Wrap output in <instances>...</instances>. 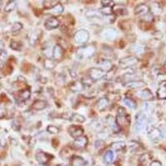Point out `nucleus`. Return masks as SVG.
Listing matches in <instances>:
<instances>
[{
    "mask_svg": "<svg viewBox=\"0 0 166 166\" xmlns=\"http://www.w3.org/2000/svg\"><path fill=\"white\" fill-rule=\"evenodd\" d=\"M89 77L91 78L92 81H96L101 80V78H103L106 76L105 71L102 70L101 68H96V67H92L89 70Z\"/></svg>",
    "mask_w": 166,
    "mask_h": 166,
    "instance_id": "obj_1",
    "label": "nucleus"
},
{
    "mask_svg": "<svg viewBox=\"0 0 166 166\" xmlns=\"http://www.w3.org/2000/svg\"><path fill=\"white\" fill-rule=\"evenodd\" d=\"M88 39H89V32L83 29L77 31L74 35V41L79 44L86 43Z\"/></svg>",
    "mask_w": 166,
    "mask_h": 166,
    "instance_id": "obj_2",
    "label": "nucleus"
},
{
    "mask_svg": "<svg viewBox=\"0 0 166 166\" xmlns=\"http://www.w3.org/2000/svg\"><path fill=\"white\" fill-rule=\"evenodd\" d=\"M138 61L139 60L136 57L129 56V57L121 58L119 61V64L122 68H127V67H131L132 66H135L136 63H138Z\"/></svg>",
    "mask_w": 166,
    "mask_h": 166,
    "instance_id": "obj_3",
    "label": "nucleus"
},
{
    "mask_svg": "<svg viewBox=\"0 0 166 166\" xmlns=\"http://www.w3.org/2000/svg\"><path fill=\"white\" fill-rule=\"evenodd\" d=\"M95 52V48L92 46H88L85 47H81L77 51V54L81 57H89L94 54Z\"/></svg>",
    "mask_w": 166,
    "mask_h": 166,
    "instance_id": "obj_4",
    "label": "nucleus"
},
{
    "mask_svg": "<svg viewBox=\"0 0 166 166\" xmlns=\"http://www.w3.org/2000/svg\"><path fill=\"white\" fill-rule=\"evenodd\" d=\"M59 24H60V22H59V20L57 18H55V17H51V18H47L45 21L44 26H45V28L47 29L52 30V29L57 28L59 27Z\"/></svg>",
    "mask_w": 166,
    "mask_h": 166,
    "instance_id": "obj_5",
    "label": "nucleus"
},
{
    "mask_svg": "<svg viewBox=\"0 0 166 166\" xmlns=\"http://www.w3.org/2000/svg\"><path fill=\"white\" fill-rule=\"evenodd\" d=\"M31 96V91L28 89H23L20 91H18L17 95H16V99L17 101L19 102H23V101H28Z\"/></svg>",
    "mask_w": 166,
    "mask_h": 166,
    "instance_id": "obj_6",
    "label": "nucleus"
},
{
    "mask_svg": "<svg viewBox=\"0 0 166 166\" xmlns=\"http://www.w3.org/2000/svg\"><path fill=\"white\" fill-rule=\"evenodd\" d=\"M131 123V117L128 115L125 116H117L116 125L119 127H127Z\"/></svg>",
    "mask_w": 166,
    "mask_h": 166,
    "instance_id": "obj_7",
    "label": "nucleus"
},
{
    "mask_svg": "<svg viewBox=\"0 0 166 166\" xmlns=\"http://www.w3.org/2000/svg\"><path fill=\"white\" fill-rule=\"evenodd\" d=\"M68 131H69V133L70 135L73 138H78L80 136H83L84 134V130L81 127V126H71L68 128Z\"/></svg>",
    "mask_w": 166,
    "mask_h": 166,
    "instance_id": "obj_8",
    "label": "nucleus"
},
{
    "mask_svg": "<svg viewBox=\"0 0 166 166\" xmlns=\"http://www.w3.org/2000/svg\"><path fill=\"white\" fill-rule=\"evenodd\" d=\"M52 158V155L47 154V153H44V152H42V151L37 152V155H36V159H37V160L38 161L40 164H42V165H45V164H47Z\"/></svg>",
    "mask_w": 166,
    "mask_h": 166,
    "instance_id": "obj_9",
    "label": "nucleus"
},
{
    "mask_svg": "<svg viewBox=\"0 0 166 166\" xmlns=\"http://www.w3.org/2000/svg\"><path fill=\"white\" fill-rule=\"evenodd\" d=\"M87 143H88V138L86 136H82L76 138L73 142V145L77 149H82L87 146Z\"/></svg>",
    "mask_w": 166,
    "mask_h": 166,
    "instance_id": "obj_10",
    "label": "nucleus"
},
{
    "mask_svg": "<svg viewBox=\"0 0 166 166\" xmlns=\"http://www.w3.org/2000/svg\"><path fill=\"white\" fill-rule=\"evenodd\" d=\"M52 57L55 60L59 61L63 57V48L59 44L56 45L52 50Z\"/></svg>",
    "mask_w": 166,
    "mask_h": 166,
    "instance_id": "obj_11",
    "label": "nucleus"
},
{
    "mask_svg": "<svg viewBox=\"0 0 166 166\" xmlns=\"http://www.w3.org/2000/svg\"><path fill=\"white\" fill-rule=\"evenodd\" d=\"M47 106V101H42V100H37L32 103V105L31 106V108L35 111H42V110L45 109Z\"/></svg>",
    "mask_w": 166,
    "mask_h": 166,
    "instance_id": "obj_12",
    "label": "nucleus"
},
{
    "mask_svg": "<svg viewBox=\"0 0 166 166\" xmlns=\"http://www.w3.org/2000/svg\"><path fill=\"white\" fill-rule=\"evenodd\" d=\"M71 166H83L85 165V160L82 157L78 155H73L71 158Z\"/></svg>",
    "mask_w": 166,
    "mask_h": 166,
    "instance_id": "obj_13",
    "label": "nucleus"
},
{
    "mask_svg": "<svg viewBox=\"0 0 166 166\" xmlns=\"http://www.w3.org/2000/svg\"><path fill=\"white\" fill-rule=\"evenodd\" d=\"M125 86L130 89H137V88H141L145 86V82H143L141 81H129V82L126 83Z\"/></svg>",
    "mask_w": 166,
    "mask_h": 166,
    "instance_id": "obj_14",
    "label": "nucleus"
},
{
    "mask_svg": "<svg viewBox=\"0 0 166 166\" xmlns=\"http://www.w3.org/2000/svg\"><path fill=\"white\" fill-rule=\"evenodd\" d=\"M109 104V101L106 97H101L96 102V108L99 111H103L106 108V106Z\"/></svg>",
    "mask_w": 166,
    "mask_h": 166,
    "instance_id": "obj_15",
    "label": "nucleus"
},
{
    "mask_svg": "<svg viewBox=\"0 0 166 166\" xmlns=\"http://www.w3.org/2000/svg\"><path fill=\"white\" fill-rule=\"evenodd\" d=\"M148 12H149L148 6H146L144 4H139L136 8L135 13L136 15H145L146 13H148Z\"/></svg>",
    "mask_w": 166,
    "mask_h": 166,
    "instance_id": "obj_16",
    "label": "nucleus"
},
{
    "mask_svg": "<svg viewBox=\"0 0 166 166\" xmlns=\"http://www.w3.org/2000/svg\"><path fill=\"white\" fill-rule=\"evenodd\" d=\"M138 96L140 98L145 100V101H149V100H151L153 98V95L151 93L150 91H149L148 89H146V90H143V91H139L138 93Z\"/></svg>",
    "mask_w": 166,
    "mask_h": 166,
    "instance_id": "obj_17",
    "label": "nucleus"
},
{
    "mask_svg": "<svg viewBox=\"0 0 166 166\" xmlns=\"http://www.w3.org/2000/svg\"><path fill=\"white\" fill-rule=\"evenodd\" d=\"M97 64L99 66H101V69L104 71H110L111 66H112L111 61L109 60H107V59H101V60H99L97 61Z\"/></svg>",
    "mask_w": 166,
    "mask_h": 166,
    "instance_id": "obj_18",
    "label": "nucleus"
},
{
    "mask_svg": "<svg viewBox=\"0 0 166 166\" xmlns=\"http://www.w3.org/2000/svg\"><path fill=\"white\" fill-rule=\"evenodd\" d=\"M157 96L160 99H166V84L162 83L158 91H157Z\"/></svg>",
    "mask_w": 166,
    "mask_h": 166,
    "instance_id": "obj_19",
    "label": "nucleus"
},
{
    "mask_svg": "<svg viewBox=\"0 0 166 166\" xmlns=\"http://www.w3.org/2000/svg\"><path fill=\"white\" fill-rule=\"evenodd\" d=\"M84 87V85L82 84V82L81 81H73L71 82L70 85V88L71 91H80L83 89Z\"/></svg>",
    "mask_w": 166,
    "mask_h": 166,
    "instance_id": "obj_20",
    "label": "nucleus"
},
{
    "mask_svg": "<svg viewBox=\"0 0 166 166\" xmlns=\"http://www.w3.org/2000/svg\"><path fill=\"white\" fill-rule=\"evenodd\" d=\"M103 35L105 36V37L108 40H113L116 37V32L114 29L109 28V29H106V32L103 33Z\"/></svg>",
    "mask_w": 166,
    "mask_h": 166,
    "instance_id": "obj_21",
    "label": "nucleus"
},
{
    "mask_svg": "<svg viewBox=\"0 0 166 166\" xmlns=\"http://www.w3.org/2000/svg\"><path fill=\"white\" fill-rule=\"evenodd\" d=\"M111 149H113L114 150H121L123 149H125L126 147V144L125 142L122 141H118V142H115L111 146Z\"/></svg>",
    "mask_w": 166,
    "mask_h": 166,
    "instance_id": "obj_22",
    "label": "nucleus"
},
{
    "mask_svg": "<svg viewBox=\"0 0 166 166\" xmlns=\"http://www.w3.org/2000/svg\"><path fill=\"white\" fill-rule=\"evenodd\" d=\"M57 4H58V2L53 1V0H47V1L43 2V7H44L45 9H52Z\"/></svg>",
    "mask_w": 166,
    "mask_h": 166,
    "instance_id": "obj_23",
    "label": "nucleus"
},
{
    "mask_svg": "<svg viewBox=\"0 0 166 166\" xmlns=\"http://www.w3.org/2000/svg\"><path fill=\"white\" fill-rule=\"evenodd\" d=\"M40 38V37L38 35V31L37 32H32L31 33L30 37H29V42L32 45H34L35 43H37V42H38Z\"/></svg>",
    "mask_w": 166,
    "mask_h": 166,
    "instance_id": "obj_24",
    "label": "nucleus"
},
{
    "mask_svg": "<svg viewBox=\"0 0 166 166\" xmlns=\"http://www.w3.org/2000/svg\"><path fill=\"white\" fill-rule=\"evenodd\" d=\"M86 15L87 18H101V13L95 9H90L86 12Z\"/></svg>",
    "mask_w": 166,
    "mask_h": 166,
    "instance_id": "obj_25",
    "label": "nucleus"
},
{
    "mask_svg": "<svg viewBox=\"0 0 166 166\" xmlns=\"http://www.w3.org/2000/svg\"><path fill=\"white\" fill-rule=\"evenodd\" d=\"M70 120L74 122H77V123H82L85 121V117L79 114H72V116L70 117Z\"/></svg>",
    "mask_w": 166,
    "mask_h": 166,
    "instance_id": "obj_26",
    "label": "nucleus"
},
{
    "mask_svg": "<svg viewBox=\"0 0 166 166\" xmlns=\"http://www.w3.org/2000/svg\"><path fill=\"white\" fill-rule=\"evenodd\" d=\"M131 21L129 20H123L119 23V27L121 28L123 31H127L131 28Z\"/></svg>",
    "mask_w": 166,
    "mask_h": 166,
    "instance_id": "obj_27",
    "label": "nucleus"
},
{
    "mask_svg": "<svg viewBox=\"0 0 166 166\" xmlns=\"http://www.w3.org/2000/svg\"><path fill=\"white\" fill-rule=\"evenodd\" d=\"M63 10H64L63 6L60 4H57L54 8H52L51 9V13H53V14H61V13L63 12Z\"/></svg>",
    "mask_w": 166,
    "mask_h": 166,
    "instance_id": "obj_28",
    "label": "nucleus"
},
{
    "mask_svg": "<svg viewBox=\"0 0 166 166\" xmlns=\"http://www.w3.org/2000/svg\"><path fill=\"white\" fill-rule=\"evenodd\" d=\"M16 6H17V3H16L15 1H9L7 4V5L5 6V8H4V11H5L6 13H9L11 11L14 10Z\"/></svg>",
    "mask_w": 166,
    "mask_h": 166,
    "instance_id": "obj_29",
    "label": "nucleus"
},
{
    "mask_svg": "<svg viewBox=\"0 0 166 166\" xmlns=\"http://www.w3.org/2000/svg\"><path fill=\"white\" fill-rule=\"evenodd\" d=\"M10 47L12 49L16 51H20L23 47V44L20 42H17V41L12 40L10 42Z\"/></svg>",
    "mask_w": 166,
    "mask_h": 166,
    "instance_id": "obj_30",
    "label": "nucleus"
},
{
    "mask_svg": "<svg viewBox=\"0 0 166 166\" xmlns=\"http://www.w3.org/2000/svg\"><path fill=\"white\" fill-rule=\"evenodd\" d=\"M124 102H125V104H126V106H128L131 109H133V110H135L136 108V104L135 101H133L132 99L131 98H128V97H126V98H124Z\"/></svg>",
    "mask_w": 166,
    "mask_h": 166,
    "instance_id": "obj_31",
    "label": "nucleus"
},
{
    "mask_svg": "<svg viewBox=\"0 0 166 166\" xmlns=\"http://www.w3.org/2000/svg\"><path fill=\"white\" fill-rule=\"evenodd\" d=\"M90 126H91L95 131H100L102 129L103 127V125L100 121H93L90 124Z\"/></svg>",
    "mask_w": 166,
    "mask_h": 166,
    "instance_id": "obj_32",
    "label": "nucleus"
},
{
    "mask_svg": "<svg viewBox=\"0 0 166 166\" xmlns=\"http://www.w3.org/2000/svg\"><path fill=\"white\" fill-rule=\"evenodd\" d=\"M113 8L110 7V6H106V7H102V8L101 9V13H103L104 15L109 16L113 13Z\"/></svg>",
    "mask_w": 166,
    "mask_h": 166,
    "instance_id": "obj_33",
    "label": "nucleus"
},
{
    "mask_svg": "<svg viewBox=\"0 0 166 166\" xmlns=\"http://www.w3.org/2000/svg\"><path fill=\"white\" fill-rule=\"evenodd\" d=\"M104 160L106 163H111L114 160V154L111 150H108L104 155Z\"/></svg>",
    "mask_w": 166,
    "mask_h": 166,
    "instance_id": "obj_34",
    "label": "nucleus"
},
{
    "mask_svg": "<svg viewBox=\"0 0 166 166\" xmlns=\"http://www.w3.org/2000/svg\"><path fill=\"white\" fill-rule=\"evenodd\" d=\"M55 66V63L52 60H51L49 58H47L44 61V67L47 70H51Z\"/></svg>",
    "mask_w": 166,
    "mask_h": 166,
    "instance_id": "obj_35",
    "label": "nucleus"
},
{
    "mask_svg": "<svg viewBox=\"0 0 166 166\" xmlns=\"http://www.w3.org/2000/svg\"><path fill=\"white\" fill-rule=\"evenodd\" d=\"M12 71H13V67H12L10 65H5L4 67H3V69H2L3 74L5 76L11 74Z\"/></svg>",
    "mask_w": 166,
    "mask_h": 166,
    "instance_id": "obj_36",
    "label": "nucleus"
},
{
    "mask_svg": "<svg viewBox=\"0 0 166 166\" xmlns=\"http://www.w3.org/2000/svg\"><path fill=\"white\" fill-rule=\"evenodd\" d=\"M23 28V25H22V23H15L13 25V27H12V29H11V31H12V32H19V31L21 30Z\"/></svg>",
    "mask_w": 166,
    "mask_h": 166,
    "instance_id": "obj_37",
    "label": "nucleus"
},
{
    "mask_svg": "<svg viewBox=\"0 0 166 166\" xmlns=\"http://www.w3.org/2000/svg\"><path fill=\"white\" fill-rule=\"evenodd\" d=\"M47 131H48L49 133H51V134H57L60 131V130H59L58 127H57L55 126H48L47 128Z\"/></svg>",
    "mask_w": 166,
    "mask_h": 166,
    "instance_id": "obj_38",
    "label": "nucleus"
},
{
    "mask_svg": "<svg viewBox=\"0 0 166 166\" xmlns=\"http://www.w3.org/2000/svg\"><path fill=\"white\" fill-rule=\"evenodd\" d=\"M141 147V145L136 141H131L130 142V149L131 150H137Z\"/></svg>",
    "mask_w": 166,
    "mask_h": 166,
    "instance_id": "obj_39",
    "label": "nucleus"
},
{
    "mask_svg": "<svg viewBox=\"0 0 166 166\" xmlns=\"http://www.w3.org/2000/svg\"><path fill=\"white\" fill-rule=\"evenodd\" d=\"M160 135V132L158 131L157 129H154V130H152L150 132V137H151L152 139H154V138H157V137H159Z\"/></svg>",
    "mask_w": 166,
    "mask_h": 166,
    "instance_id": "obj_40",
    "label": "nucleus"
},
{
    "mask_svg": "<svg viewBox=\"0 0 166 166\" xmlns=\"http://www.w3.org/2000/svg\"><path fill=\"white\" fill-rule=\"evenodd\" d=\"M101 4L103 7H106V6H110V7H112L115 5L114 2L113 1H111V0H105V1H101Z\"/></svg>",
    "mask_w": 166,
    "mask_h": 166,
    "instance_id": "obj_41",
    "label": "nucleus"
},
{
    "mask_svg": "<svg viewBox=\"0 0 166 166\" xmlns=\"http://www.w3.org/2000/svg\"><path fill=\"white\" fill-rule=\"evenodd\" d=\"M116 13L117 15H126L127 14V11H126V8H118L117 10H115Z\"/></svg>",
    "mask_w": 166,
    "mask_h": 166,
    "instance_id": "obj_42",
    "label": "nucleus"
},
{
    "mask_svg": "<svg viewBox=\"0 0 166 166\" xmlns=\"http://www.w3.org/2000/svg\"><path fill=\"white\" fill-rule=\"evenodd\" d=\"M125 115H126V110L122 106H120L117 110V116H125Z\"/></svg>",
    "mask_w": 166,
    "mask_h": 166,
    "instance_id": "obj_43",
    "label": "nucleus"
},
{
    "mask_svg": "<svg viewBox=\"0 0 166 166\" xmlns=\"http://www.w3.org/2000/svg\"><path fill=\"white\" fill-rule=\"evenodd\" d=\"M0 101H1V102L8 101V97L6 96V95H4V94H2V95L0 96Z\"/></svg>",
    "mask_w": 166,
    "mask_h": 166,
    "instance_id": "obj_44",
    "label": "nucleus"
},
{
    "mask_svg": "<svg viewBox=\"0 0 166 166\" xmlns=\"http://www.w3.org/2000/svg\"><path fill=\"white\" fill-rule=\"evenodd\" d=\"M6 57H7V53H6L4 51L0 53V59L1 60H4V59H6Z\"/></svg>",
    "mask_w": 166,
    "mask_h": 166,
    "instance_id": "obj_45",
    "label": "nucleus"
},
{
    "mask_svg": "<svg viewBox=\"0 0 166 166\" xmlns=\"http://www.w3.org/2000/svg\"><path fill=\"white\" fill-rule=\"evenodd\" d=\"M52 146H54V147H57V146H58V141L57 140V139H54V140H52Z\"/></svg>",
    "mask_w": 166,
    "mask_h": 166,
    "instance_id": "obj_46",
    "label": "nucleus"
},
{
    "mask_svg": "<svg viewBox=\"0 0 166 166\" xmlns=\"http://www.w3.org/2000/svg\"><path fill=\"white\" fill-rule=\"evenodd\" d=\"M150 166H161V165L159 162H153V163L151 164Z\"/></svg>",
    "mask_w": 166,
    "mask_h": 166,
    "instance_id": "obj_47",
    "label": "nucleus"
},
{
    "mask_svg": "<svg viewBox=\"0 0 166 166\" xmlns=\"http://www.w3.org/2000/svg\"><path fill=\"white\" fill-rule=\"evenodd\" d=\"M4 52V44L2 43V42H0V53Z\"/></svg>",
    "mask_w": 166,
    "mask_h": 166,
    "instance_id": "obj_48",
    "label": "nucleus"
}]
</instances>
